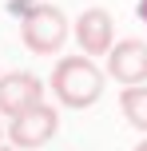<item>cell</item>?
Listing matches in <instances>:
<instances>
[{"label":"cell","mask_w":147,"mask_h":151,"mask_svg":"<svg viewBox=\"0 0 147 151\" xmlns=\"http://www.w3.org/2000/svg\"><path fill=\"white\" fill-rule=\"evenodd\" d=\"M52 91H56V99H60L64 107L84 111V107H92L95 99H100L103 72L95 68L92 56H64V60L56 64V72H52Z\"/></svg>","instance_id":"obj_1"},{"label":"cell","mask_w":147,"mask_h":151,"mask_svg":"<svg viewBox=\"0 0 147 151\" xmlns=\"http://www.w3.org/2000/svg\"><path fill=\"white\" fill-rule=\"evenodd\" d=\"M20 40H24V48L36 52V56H56L64 48V40H68V16H64L60 8L36 0V4L20 16Z\"/></svg>","instance_id":"obj_2"},{"label":"cell","mask_w":147,"mask_h":151,"mask_svg":"<svg viewBox=\"0 0 147 151\" xmlns=\"http://www.w3.org/2000/svg\"><path fill=\"white\" fill-rule=\"evenodd\" d=\"M56 127H60V115H56V107L40 99V104H32L28 111L12 115L8 139H12V147H20V151H36V147H44L48 139L56 135Z\"/></svg>","instance_id":"obj_3"},{"label":"cell","mask_w":147,"mask_h":151,"mask_svg":"<svg viewBox=\"0 0 147 151\" xmlns=\"http://www.w3.org/2000/svg\"><path fill=\"white\" fill-rule=\"evenodd\" d=\"M44 99V83H40V76L32 72H8L0 76V115H20L28 111L32 104H40Z\"/></svg>","instance_id":"obj_4"},{"label":"cell","mask_w":147,"mask_h":151,"mask_svg":"<svg viewBox=\"0 0 147 151\" xmlns=\"http://www.w3.org/2000/svg\"><path fill=\"white\" fill-rule=\"evenodd\" d=\"M108 76L119 80L123 88L147 83V44L143 40H119L108 52Z\"/></svg>","instance_id":"obj_5"},{"label":"cell","mask_w":147,"mask_h":151,"mask_svg":"<svg viewBox=\"0 0 147 151\" xmlns=\"http://www.w3.org/2000/svg\"><path fill=\"white\" fill-rule=\"evenodd\" d=\"M76 44L84 48V56H108L111 52V16H108V8H84L80 12V20H76Z\"/></svg>","instance_id":"obj_6"},{"label":"cell","mask_w":147,"mask_h":151,"mask_svg":"<svg viewBox=\"0 0 147 151\" xmlns=\"http://www.w3.org/2000/svg\"><path fill=\"white\" fill-rule=\"evenodd\" d=\"M119 107H123V119L135 131L147 135V83H131V88L119 91Z\"/></svg>","instance_id":"obj_7"},{"label":"cell","mask_w":147,"mask_h":151,"mask_svg":"<svg viewBox=\"0 0 147 151\" xmlns=\"http://www.w3.org/2000/svg\"><path fill=\"white\" fill-rule=\"evenodd\" d=\"M36 4V0H8V12H16V16H24L28 8Z\"/></svg>","instance_id":"obj_8"},{"label":"cell","mask_w":147,"mask_h":151,"mask_svg":"<svg viewBox=\"0 0 147 151\" xmlns=\"http://www.w3.org/2000/svg\"><path fill=\"white\" fill-rule=\"evenodd\" d=\"M135 12H139L143 20H147V0H139V8H135Z\"/></svg>","instance_id":"obj_9"},{"label":"cell","mask_w":147,"mask_h":151,"mask_svg":"<svg viewBox=\"0 0 147 151\" xmlns=\"http://www.w3.org/2000/svg\"><path fill=\"white\" fill-rule=\"evenodd\" d=\"M135 151H147V139H143V143H135Z\"/></svg>","instance_id":"obj_10"},{"label":"cell","mask_w":147,"mask_h":151,"mask_svg":"<svg viewBox=\"0 0 147 151\" xmlns=\"http://www.w3.org/2000/svg\"><path fill=\"white\" fill-rule=\"evenodd\" d=\"M0 139H4V127H0Z\"/></svg>","instance_id":"obj_11"},{"label":"cell","mask_w":147,"mask_h":151,"mask_svg":"<svg viewBox=\"0 0 147 151\" xmlns=\"http://www.w3.org/2000/svg\"><path fill=\"white\" fill-rule=\"evenodd\" d=\"M0 151H12V147H0Z\"/></svg>","instance_id":"obj_12"}]
</instances>
